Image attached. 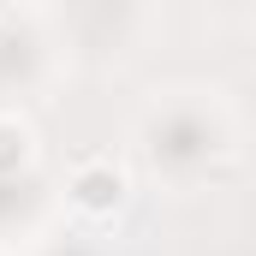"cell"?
<instances>
[{
  "label": "cell",
  "mask_w": 256,
  "mask_h": 256,
  "mask_svg": "<svg viewBox=\"0 0 256 256\" xmlns=\"http://www.w3.org/2000/svg\"><path fill=\"white\" fill-rule=\"evenodd\" d=\"M66 191H72V208H78V214L102 220V214H120L131 179H126V167H120L114 155H90V161L72 167V185H66Z\"/></svg>",
  "instance_id": "cell-1"
},
{
  "label": "cell",
  "mask_w": 256,
  "mask_h": 256,
  "mask_svg": "<svg viewBox=\"0 0 256 256\" xmlns=\"http://www.w3.org/2000/svg\"><path fill=\"white\" fill-rule=\"evenodd\" d=\"M24 149H30V137H24V126L0 120V167H18V161H24Z\"/></svg>",
  "instance_id": "cell-2"
}]
</instances>
